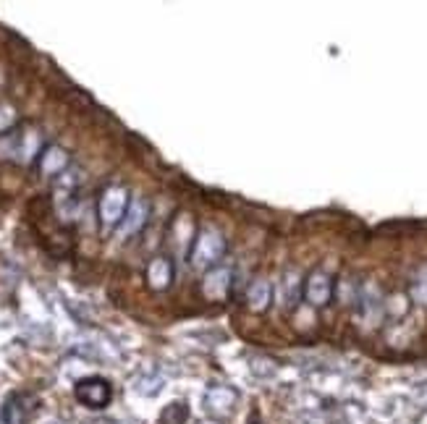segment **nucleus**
I'll return each mask as SVG.
<instances>
[{"mask_svg":"<svg viewBox=\"0 0 427 424\" xmlns=\"http://www.w3.org/2000/svg\"><path fill=\"white\" fill-rule=\"evenodd\" d=\"M147 280H150V286H153L155 291L168 289L170 280H173V264H170V259H165V257L153 259L150 267H147Z\"/></svg>","mask_w":427,"mask_h":424,"instance_id":"obj_7","label":"nucleus"},{"mask_svg":"<svg viewBox=\"0 0 427 424\" xmlns=\"http://www.w3.org/2000/svg\"><path fill=\"white\" fill-rule=\"evenodd\" d=\"M73 395H76L81 406L100 411V408H105L113 400V388H110V383L105 377H84V380L73 385Z\"/></svg>","mask_w":427,"mask_h":424,"instance_id":"obj_1","label":"nucleus"},{"mask_svg":"<svg viewBox=\"0 0 427 424\" xmlns=\"http://www.w3.org/2000/svg\"><path fill=\"white\" fill-rule=\"evenodd\" d=\"M411 294H414V299H417V301L427 304V270H422V272L417 275V280H414V286H411Z\"/></svg>","mask_w":427,"mask_h":424,"instance_id":"obj_13","label":"nucleus"},{"mask_svg":"<svg viewBox=\"0 0 427 424\" xmlns=\"http://www.w3.org/2000/svg\"><path fill=\"white\" fill-rule=\"evenodd\" d=\"M202 424H218V422H202Z\"/></svg>","mask_w":427,"mask_h":424,"instance_id":"obj_14","label":"nucleus"},{"mask_svg":"<svg viewBox=\"0 0 427 424\" xmlns=\"http://www.w3.org/2000/svg\"><path fill=\"white\" fill-rule=\"evenodd\" d=\"M66 165H68V155H66L61 147H50V150H45V152H42V157H40L42 173H50V176L61 173Z\"/></svg>","mask_w":427,"mask_h":424,"instance_id":"obj_9","label":"nucleus"},{"mask_svg":"<svg viewBox=\"0 0 427 424\" xmlns=\"http://www.w3.org/2000/svg\"><path fill=\"white\" fill-rule=\"evenodd\" d=\"M186 419H189V406L184 400H173L160 411L158 424H186Z\"/></svg>","mask_w":427,"mask_h":424,"instance_id":"obj_11","label":"nucleus"},{"mask_svg":"<svg viewBox=\"0 0 427 424\" xmlns=\"http://www.w3.org/2000/svg\"><path fill=\"white\" fill-rule=\"evenodd\" d=\"M297 289H299L297 272H289V275L283 278V299H286L289 304H297Z\"/></svg>","mask_w":427,"mask_h":424,"instance_id":"obj_12","label":"nucleus"},{"mask_svg":"<svg viewBox=\"0 0 427 424\" xmlns=\"http://www.w3.org/2000/svg\"><path fill=\"white\" fill-rule=\"evenodd\" d=\"M205 403H207L210 411L228 414V411L236 406V391H231L226 385H212L207 391V395H205Z\"/></svg>","mask_w":427,"mask_h":424,"instance_id":"obj_6","label":"nucleus"},{"mask_svg":"<svg viewBox=\"0 0 427 424\" xmlns=\"http://www.w3.org/2000/svg\"><path fill=\"white\" fill-rule=\"evenodd\" d=\"M304 294H307V299H309V304H314V306L328 304V301H331V294H333L331 278H328L325 272H312V275L307 278Z\"/></svg>","mask_w":427,"mask_h":424,"instance_id":"obj_4","label":"nucleus"},{"mask_svg":"<svg viewBox=\"0 0 427 424\" xmlns=\"http://www.w3.org/2000/svg\"><path fill=\"white\" fill-rule=\"evenodd\" d=\"M228 286H231V272L218 267V270H210L202 280V294L212 301H218L228 294Z\"/></svg>","mask_w":427,"mask_h":424,"instance_id":"obj_5","label":"nucleus"},{"mask_svg":"<svg viewBox=\"0 0 427 424\" xmlns=\"http://www.w3.org/2000/svg\"><path fill=\"white\" fill-rule=\"evenodd\" d=\"M145 217H147V205L142 200H134L126 210V220H123V231L126 233H134L139 231L142 225H145Z\"/></svg>","mask_w":427,"mask_h":424,"instance_id":"obj_10","label":"nucleus"},{"mask_svg":"<svg viewBox=\"0 0 427 424\" xmlns=\"http://www.w3.org/2000/svg\"><path fill=\"white\" fill-rule=\"evenodd\" d=\"M223 252H226V239L218 231H202L194 241L192 264L194 267H210L223 257Z\"/></svg>","mask_w":427,"mask_h":424,"instance_id":"obj_2","label":"nucleus"},{"mask_svg":"<svg viewBox=\"0 0 427 424\" xmlns=\"http://www.w3.org/2000/svg\"><path fill=\"white\" fill-rule=\"evenodd\" d=\"M129 194L121 186H110L105 189V194L100 197V217H103L105 225H115L123 223L126 217V210H129Z\"/></svg>","mask_w":427,"mask_h":424,"instance_id":"obj_3","label":"nucleus"},{"mask_svg":"<svg viewBox=\"0 0 427 424\" xmlns=\"http://www.w3.org/2000/svg\"><path fill=\"white\" fill-rule=\"evenodd\" d=\"M270 299H273V289H270V283L262 278L254 280L249 286V291H247V301H249V306L254 312L267 309V306H270Z\"/></svg>","mask_w":427,"mask_h":424,"instance_id":"obj_8","label":"nucleus"}]
</instances>
